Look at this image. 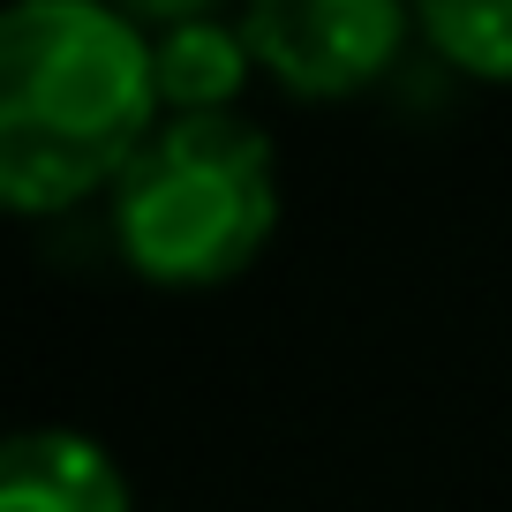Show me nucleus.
<instances>
[{
    "mask_svg": "<svg viewBox=\"0 0 512 512\" xmlns=\"http://www.w3.org/2000/svg\"><path fill=\"white\" fill-rule=\"evenodd\" d=\"M279 226L272 136L241 113H166L113 181V241L151 287H219Z\"/></svg>",
    "mask_w": 512,
    "mask_h": 512,
    "instance_id": "f03ea898",
    "label": "nucleus"
},
{
    "mask_svg": "<svg viewBox=\"0 0 512 512\" xmlns=\"http://www.w3.org/2000/svg\"><path fill=\"white\" fill-rule=\"evenodd\" d=\"M151 31V61H159V106L166 113H234L241 83L256 76L249 23L211 8V0H181V8H136Z\"/></svg>",
    "mask_w": 512,
    "mask_h": 512,
    "instance_id": "20e7f679",
    "label": "nucleus"
},
{
    "mask_svg": "<svg viewBox=\"0 0 512 512\" xmlns=\"http://www.w3.org/2000/svg\"><path fill=\"white\" fill-rule=\"evenodd\" d=\"M256 68L287 98H354L392 76L422 16L392 0H256L249 16Z\"/></svg>",
    "mask_w": 512,
    "mask_h": 512,
    "instance_id": "7ed1b4c3",
    "label": "nucleus"
},
{
    "mask_svg": "<svg viewBox=\"0 0 512 512\" xmlns=\"http://www.w3.org/2000/svg\"><path fill=\"white\" fill-rule=\"evenodd\" d=\"M0 512H128V475L98 437L46 422L0 452Z\"/></svg>",
    "mask_w": 512,
    "mask_h": 512,
    "instance_id": "39448f33",
    "label": "nucleus"
},
{
    "mask_svg": "<svg viewBox=\"0 0 512 512\" xmlns=\"http://www.w3.org/2000/svg\"><path fill=\"white\" fill-rule=\"evenodd\" d=\"M422 46L445 68L482 83H512V0H430Z\"/></svg>",
    "mask_w": 512,
    "mask_h": 512,
    "instance_id": "423d86ee",
    "label": "nucleus"
},
{
    "mask_svg": "<svg viewBox=\"0 0 512 512\" xmlns=\"http://www.w3.org/2000/svg\"><path fill=\"white\" fill-rule=\"evenodd\" d=\"M159 61L136 8L23 0L0 16V204L53 219L113 196L159 128Z\"/></svg>",
    "mask_w": 512,
    "mask_h": 512,
    "instance_id": "f257e3e1",
    "label": "nucleus"
}]
</instances>
